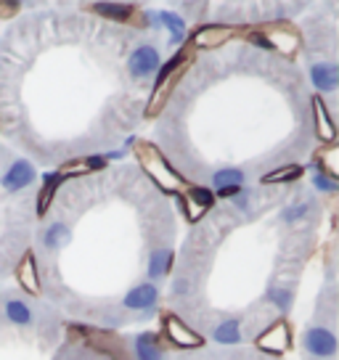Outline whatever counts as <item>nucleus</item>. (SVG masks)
<instances>
[{
  "instance_id": "1",
  "label": "nucleus",
  "mask_w": 339,
  "mask_h": 360,
  "mask_svg": "<svg viewBox=\"0 0 339 360\" xmlns=\"http://www.w3.org/2000/svg\"><path fill=\"white\" fill-rule=\"evenodd\" d=\"M136 154H138V159H141L143 169L148 172V178L154 180L159 188L175 193L183 186V178L175 172V169L170 167V162L159 154L157 146H151V143H138Z\"/></svg>"
},
{
  "instance_id": "2",
  "label": "nucleus",
  "mask_w": 339,
  "mask_h": 360,
  "mask_svg": "<svg viewBox=\"0 0 339 360\" xmlns=\"http://www.w3.org/2000/svg\"><path fill=\"white\" fill-rule=\"evenodd\" d=\"M159 67H162V56L154 45H138L127 56V72L136 79H146L151 75H157Z\"/></svg>"
},
{
  "instance_id": "3",
  "label": "nucleus",
  "mask_w": 339,
  "mask_h": 360,
  "mask_svg": "<svg viewBox=\"0 0 339 360\" xmlns=\"http://www.w3.org/2000/svg\"><path fill=\"white\" fill-rule=\"evenodd\" d=\"M262 352H271V355H283L289 345H292V331H289V323L286 321H276L271 326L262 331L257 342H255Z\"/></svg>"
},
{
  "instance_id": "4",
  "label": "nucleus",
  "mask_w": 339,
  "mask_h": 360,
  "mask_svg": "<svg viewBox=\"0 0 339 360\" xmlns=\"http://www.w3.org/2000/svg\"><path fill=\"white\" fill-rule=\"evenodd\" d=\"M305 349L316 358H334L337 355V337L324 326H313L305 331Z\"/></svg>"
},
{
  "instance_id": "5",
  "label": "nucleus",
  "mask_w": 339,
  "mask_h": 360,
  "mask_svg": "<svg viewBox=\"0 0 339 360\" xmlns=\"http://www.w3.org/2000/svg\"><path fill=\"white\" fill-rule=\"evenodd\" d=\"M165 334H167V339L175 347H181V349L202 347L204 345V339L199 337L196 331H191V328L186 326L178 315H165Z\"/></svg>"
},
{
  "instance_id": "6",
  "label": "nucleus",
  "mask_w": 339,
  "mask_h": 360,
  "mask_svg": "<svg viewBox=\"0 0 339 360\" xmlns=\"http://www.w3.org/2000/svg\"><path fill=\"white\" fill-rule=\"evenodd\" d=\"M34 178H37V172H34L32 165L27 159H16L11 167H8V172L0 178V186L8 193H16L22 191V188H27V186H32Z\"/></svg>"
},
{
  "instance_id": "7",
  "label": "nucleus",
  "mask_w": 339,
  "mask_h": 360,
  "mask_svg": "<svg viewBox=\"0 0 339 360\" xmlns=\"http://www.w3.org/2000/svg\"><path fill=\"white\" fill-rule=\"evenodd\" d=\"M178 202L183 204V210H186V217H188V220H199V217L215 204V193L210 191V188L196 186V188H191L186 196H178Z\"/></svg>"
},
{
  "instance_id": "8",
  "label": "nucleus",
  "mask_w": 339,
  "mask_h": 360,
  "mask_svg": "<svg viewBox=\"0 0 339 360\" xmlns=\"http://www.w3.org/2000/svg\"><path fill=\"white\" fill-rule=\"evenodd\" d=\"M310 79L321 93H334L339 88V69L334 61H318L310 67Z\"/></svg>"
},
{
  "instance_id": "9",
  "label": "nucleus",
  "mask_w": 339,
  "mask_h": 360,
  "mask_svg": "<svg viewBox=\"0 0 339 360\" xmlns=\"http://www.w3.org/2000/svg\"><path fill=\"white\" fill-rule=\"evenodd\" d=\"M159 300V289L154 283H138L136 289L124 294L122 304L127 310H146V307H154Z\"/></svg>"
},
{
  "instance_id": "10",
  "label": "nucleus",
  "mask_w": 339,
  "mask_h": 360,
  "mask_svg": "<svg viewBox=\"0 0 339 360\" xmlns=\"http://www.w3.org/2000/svg\"><path fill=\"white\" fill-rule=\"evenodd\" d=\"M16 278L22 283V289L27 294H37L40 292V276H37V262H34V255L27 252L16 268Z\"/></svg>"
},
{
  "instance_id": "11",
  "label": "nucleus",
  "mask_w": 339,
  "mask_h": 360,
  "mask_svg": "<svg viewBox=\"0 0 339 360\" xmlns=\"http://www.w3.org/2000/svg\"><path fill=\"white\" fill-rule=\"evenodd\" d=\"M313 114H316V130H318V141H324V143H334V138H337V127L331 122V117L326 112V103L316 98L313 101Z\"/></svg>"
},
{
  "instance_id": "12",
  "label": "nucleus",
  "mask_w": 339,
  "mask_h": 360,
  "mask_svg": "<svg viewBox=\"0 0 339 360\" xmlns=\"http://www.w3.org/2000/svg\"><path fill=\"white\" fill-rule=\"evenodd\" d=\"M170 268H172V249L170 247H159L151 252L148 257V278L157 281L162 276H167Z\"/></svg>"
},
{
  "instance_id": "13",
  "label": "nucleus",
  "mask_w": 339,
  "mask_h": 360,
  "mask_svg": "<svg viewBox=\"0 0 339 360\" xmlns=\"http://www.w3.org/2000/svg\"><path fill=\"white\" fill-rule=\"evenodd\" d=\"M61 178H64V175H58V172L43 178L46 183H43V188H40V193H37V214H40V217L51 210V202H53V193H56L58 186H61Z\"/></svg>"
},
{
  "instance_id": "14",
  "label": "nucleus",
  "mask_w": 339,
  "mask_h": 360,
  "mask_svg": "<svg viewBox=\"0 0 339 360\" xmlns=\"http://www.w3.org/2000/svg\"><path fill=\"white\" fill-rule=\"evenodd\" d=\"M212 186L217 191H228V188H241L244 186V172L238 167H226V169H217L212 175Z\"/></svg>"
},
{
  "instance_id": "15",
  "label": "nucleus",
  "mask_w": 339,
  "mask_h": 360,
  "mask_svg": "<svg viewBox=\"0 0 339 360\" xmlns=\"http://www.w3.org/2000/svg\"><path fill=\"white\" fill-rule=\"evenodd\" d=\"M136 358L138 360H162V347L157 334H141L136 337Z\"/></svg>"
},
{
  "instance_id": "16",
  "label": "nucleus",
  "mask_w": 339,
  "mask_h": 360,
  "mask_svg": "<svg viewBox=\"0 0 339 360\" xmlns=\"http://www.w3.org/2000/svg\"><path fill=\"white\" fill-rule=\"evenodd\" d=\"M159 22L170 30V45H181L183 40H186V22H183L178 13H172V11L159 13Z\"/></svg>"
},
{
  "instance_id": "17",
  "label": "nucleus",
  "mask_w": 339,
  "mask_h": 360,
  "mask_svg": "<svg viewBox=\"0 0 339 360\" xmlns=\"http://www.w3.org/2000/svg\"><path fill=\"white\" fill-rule=\"evenodd\" d=\"M6 318L11 321L13 326H27L32 321V307L22 300H8L6 302Z\"/></svg>"
},
{
  "instance_id": "18",
  "label": "nucleus",
  "mask_w": 339,
  "mask_h": 360,
  "mask_svg": "<svg viewBox=\"0 0 339 360\" xmlns=\"http://www.w3.org/2000/svg\"><path fill=\"white\" fill-rule=\"evenodd\" d=\"M215 342L228 345V347L238 345V342H241V326H238V321H234V318L223 321V323L215 328Z\"/></svg>"
},
{
  "instance_id": "19",
  "label": "nucleus",
  "mask_w": 339,
  "mask_h": 360,
  "mask_svg": "<svg viewBox=\"0 0 339 360\" xmlns=\"http://www.w3.org/2000/svg\"><path fill=\"white\" fill-rule=\"evenodd\" d=\"M186 56H188V48H183V51H178L175 56L170 58L165 67H159V72H157V82H154V93L157 90H162V85H167V79L178 72V67H181L183 61H186Z\"/></svg>"
},
{
  "instance_id": "20",
  "label": "nucleus",
  "mask_w": 339,
  "mask_h": 360,
  "mask_svg": "<svg viewBox=\"0 0 339 360\" xmlns=\"http://www.w3.org/2000/svg\"><path fill=\"white\" fill-rule=\"evenodd\" d=\"M93 11H98L106 19H117V22H127L133 16V6H122V3H96Z\"/></svg>"
},
{
  "instance_id": "21",
  "label": "nucleus",
  "mask_w": 339,
  "mask_h": 360,
  "mask_svg": "<svg viewBox=\"0 0 339 360\" xmlns=\"http://www.w3.org/2000/svg\"><path fill=\"white\" fill-rule=\"evenodd\" d=\"M228 34H231L228 27H202L199 32L193 34V43L196 45H217V43H223V40H228Z\"/></svg>"
},
{
  "instance_id": "22",
  "label": "nucleus",
  "mask_w": 339,
  "mask_h": 360,
  "mask_svg": "<svg viewBox=\"0 0 339 360\" xmlns=\"http://www.w3.org/2000/svg\"><path fill=\"white\" fill-rule=\"evenodd\" d=\"M69 241V228L64 223H53L46 228V233H43V244H46L48 249H58L64 247Z\"/></svg>"
},
{
  "instance_id": "23",
  "label": "nucleus",
  "mask_w": 339,
  "mask_h": 360,
  "mask_svg": "<svg viewBox=\"0 0 339 360\" xmlns=\"http://www.w3.org/2000/svg\"><path fill=\"white\" fill-rule=\"evenodd\" d=\"M106 165V159L93 157V159H79L77 165H64L58 169V175H79V172H91V169H98Z\"/></svg>"
},
{
  "instance_id": "24",
  "label": "nucleus",
  "mask_w": 339,
  "mask_h": 360,
  "mask_svg": "<svg viewBox=\"0 0 339 360\" xmlns=\"http://www.w3.org/2000/svg\"><path fill=\"white\" fill-rule=\"evenodd\" d=\"M302 175V167L300 165H289V167H281L276 169V172H268L262 183H289V180H297Z\"/></svg>"
},
{
  "instance_id": "25",
  "label": "nucleus",
  "mask_w": 339,
  "mask_h": 360,
  "mask_svg": "<svg viewBox=\"0 0 339 360\" xmlns=\"http://www.w3.org/2000/svg\"><path fill=\"white\" fill-rule=\"evenodd\" d=\"M268 300H271L279 310H289L292 307V289H281V286H271L268 289Z\"/></svg>"
},
{
  "instance_id": "26",
  "label": "nucleus",
  "mask_w": 339,
  "mask_h": 360,
  "mask_svg": "<svg viewBox=\"0 0 339 360\" xmlns=\"http://www.w3.org/2000/svg\"><path fill=\"white\" fill-rule=\"evenodd\" d=\"M313 186H316L318 191H324V193H334V191H337V180L331 178V175H326L324 169H316Z\"/></svg>"
},
{
  "instance_id": "27",
  "label": "nucleus",
  "mask_w": 339,
  "mask_h": 360,
  "mask_svg": "<svg viewBox=\"0 0 339 360\" xmlns=\"http://www.w3.org/2000/svg\"><path fill=\"white\" fill-rule=\"evenodd\" d=\"M305 212H307V204H300V207L292 204V207H286V210H283L281 217H283V223H294V220H300Z\"/></svg>"
},
{
  "instance_id": "28",
  "label": "nucleus",
  "mask_w": 339,
  "mask_h": 360,
  "mask_svg": "<svg viewBox=\"0 0 339 360\" xmlns=\"http://www.w3.org/2000/svg\"><path fill=\"white\" fill-rule=\"evenodd\" d=\"M188 292H191V281H188V278H175L172 294H175V297H186Z\"/></svg>"
}]
</instances>
